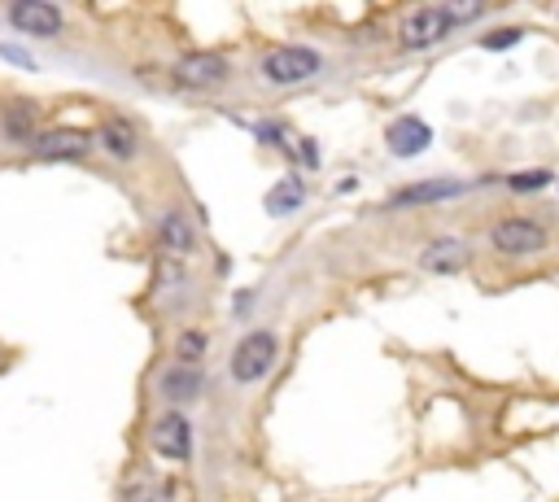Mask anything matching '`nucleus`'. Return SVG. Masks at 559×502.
Returning <instances> with one entry per match:
<instances>
[{
  "mask_svg": "<svg viewBox=\"0 0 559 502\" xmlns=\"http://www.w3.org/2000/svg\"><path fill=\"white\" fill-rule=\"evenodd\" d=\"M206 350H210V337L206 332H197V328H188V332L175 337V363H184V367H197Z\"/></svg>",
  "mask_w": 559,
  "mask_h": 502,
  "instance_id": "a211bd4d",
  "label": "nucleus"
},
{
  "mask_svg": "<svg viewBox=\"0 0 559 502\" xmlns=\"http://www.w3.org/2000/svg\"><path fill=\"white\" fill-rule=\"evenodd\" d=\"M319 70H324V57L315 49H306V44H280V49H271L263 57L258 75H263L271 88H297V83L315 79Z\"/></svg>",
  "mask_w": 559,
  "mask_h": 502,
  "instance_id": "7ed1b4c3",
  "label": "nucleus"
},
{
  "mask_svg": "<svg viewBox=\"0 0 559 502\" xmlns=\"http://www.w3.org/2000/svg\"><path fill=\"white\" fill-rule=\"evenodd\" d=\"M201 385H206V376H201V367H184V363H175V367H166L162 372V398L166 402H175V406H184V402H193L201 398Z\"/></svg>",
  "mask_w": 559,
  "mask_h": 502,
  "instance_id": "f8f14e48",
  "label": "nucleus"
},
{
  "mask_svg": "<svg viewBox=\"0 0 559 502\" xmlns=\"http://www.w3.org/2000/svg\"><path fill=\"white\" fill-rule=\"evenodd\" d=\"M97 140L114 153L118 162H132L136 153H140V131L127 123V118H105L101 131H97Z\"/></svg>",
  "mask_w": 559,
  "mask_h": 502,
  "instance_id": "4468645a",
  "label": "nucleus"
},
{
  "mask_svg": "<svg viewBox=\"0 0 559 502\" xmlns=\"http://www.w3.org/2000/svg\"><path fill=\"white\" fill-rule=\"evenodd\" d=\"M459 193H463V184H455V179H428V184L402 188V193L394 197V206H433V201H450Z\"/></svg>",
  "mask_w": 559,
  "mask_h": 502,
  "instance_id": "2eb2a0df",
  "label": "nucleus"
},
{
  "mask_svg": "<svg viewBox=\"0 0 559 502\" xmlns=\"http://www.w3.org/2000/svg\"><path fill=\"white\" fill-rule=\"evenodd\" d=\"M175 485L171 481H153V476H136L132 485L123 489V502H171Z\"/></svg>",
  "mask_w": 559,
  "mask_h": 502,
  "instance_id": "f3484780",
  "label": "nucleus"
},
{
  "mask_svg": "<svg viewBox=\"0 0 559 502\" xmlns=\"http://www.w3.org/2000/svg\"><path fill=\"white\" fill-rule=\"evenodd\" d=\"M507 184L516 188V193H533V188H546V184H551V171H529V175H511Z\"/></svg>",
  "mask_w": 559,
  "mask_h": 502,
  "instance_id": "6ab92c4d",
  "label": "nucleus"
},
{
  "mask_svg": "<svg viewBox=\"0 0 559 502\" xmlns=\"http://www.w3.org/2000/svg\"><path fill=\"white\" fill-rule=\"evenodd\" d=\"M9 22L22 35H35V40L62 35V9L49 5V0H18V5H9Z\"/></svg>",
  "mask_w": 559,
  "mask_h": 502,
  "instance_id": "6e6552de",
  "label": "nucleus"
},
{
  "mask_svg": "<svg viewBox=\"0 0 559 502\" xmlns=\"http://www.w3.org/2000/svg\"><path fill=\"white\" fill-rule=\"evenodd\" d=\"M158 245H162V254H171V258H188L197 249L193 219H188L184 210H162V219H158Z\"/></svg>",
  "mask_w": 559,
  "mask_h": 502,
  "instance_id": "9b49d317",
  "label": "nucleus"
},
{
  "mask_svg": "<svg viewBox=\"0 0 559 502\" xmlns=\"http://www.w3.org/2000/svg\"><path fill=\"white\" fill-rule=\"evenodd\" d=\"M468 262L472 254L459 236H437L420 249V271H433V276H459V271H468Z\"/></svg>",
  "mask_w": 559,
  "mask_h": 502,
  "instance_id": "1a4fd4ad",
  "label": "nucleus"
},
{
  "mask_svg": "<svg viewBox=\"0 0 559 502\" xmlns=\"http://www.w3.org/2000/svg\"><path fill=\"white\" fill-rule=\"evenodd\" d=\"M276 358H280V337L271 328H258V332H245V337L236 341L228 372L236 385H258V380L276 367Z\"/></svg>",
  "mask_w": 559,
  "mask_h": 502,
  "instance_id": "f03ea898",
  "label": "nucleus"
},
{
  "mask_svg": "<svg viewBox=\"0 0 559 502\" xmlns=\"http://www.w3.org/2000/svg\"><path fill=\"white\" fill-rule=\"evenodd\" d=\"M302 201H306V184H302L297 175H284L280 184L267 193V210H271V214H293L297 206H302Z\"/></svg>",
  "mask_w": 559,
  "mask_h": 502,
  "instance_id": "dca6fc26",
  "label": "nucleus"
},
{
  "mask_svg": "<svg viewBox=\"0 0 559 502\" xmlns=\"http://www.w3.org/2000/svg\"><path fill=\"white\" fill-rule=\"evenodd\" d=\"M0 136L9 140V145H35V105L31 101H14L0 110Z\"/></svg>",
  "mask_w": 559,
  "mask_h": 502,
  "instance_id": "ddd939ff",
  "label": "nucleus"
},
{
  "mask_svg": "<svg viewBox=\"0 0 559 502\" xmlns=\"http://www.w3.org/2000/svg\"><path fill=\"white\" fill-rule=\"evenodd\" d=\"M481 14H485V5H424L402 18L398 40H402V49H433L446 35H455L463 22H477Z\"/></svg>",
  "mask_w": 559,
  "mask_h": 502,
  "instance_id": "f257e3e1",
  "label": "nucleus"
},
{
  "mask_svg": "<svg viewBox=\"0 0 559 502\" xmlns=\"http://www.w3.org/2000/svg\"><path fill=\"white\" fill-rule=\"evenodd\" d=\"M525 31H516V27H507V31H494V35H485V49H511V44L520 40Z\"/></svg>",
  "mask_w": 559,
  "mask_h": 502,
  "instance_id": "aec40b11",
  "label": "nucleus"
},
{
  "mask_svg": "<svg viewBox=\"0 0 559 502\" xmlns=\"http://www.w3.org/2000/svg\"><path fill=\"white\" fill-rule=\"evenodd\" d=\"M88 149H92V136H88V131H79V127L40 131V136H35V145H31V153L40 162H79V158H88Z\"/></svg>",
  "mask_w": 559,
  "mask_h": 502,
  "instance_id": "0eeeda50",
  "label": "nucleus"
},
{
  "mask_svg": "<svg viewBox=\"0 0 559 502\" xmlns=\"http://www.w3.org/2000/svg\"><path fill=\"white\" fill-rule=\"evenodd\" d=\"M171 79L180 83V88H188V92H214V88H223V83L232 79V66H228V57L223 53L197 49V53H184L180 62H175Z\"/></svg>",
  "mask_w": 559,
  "mask_h": 502,
  "instance_id": "39448f33",
  "label": "nucleus"
},
{
  "mask_svg": "<svg viewBox=\"0 0 559 502\" xmlns=\"http://www.w3.org/2000/svg\"><path fill=\"white\" fill-rule=\"evenodd\" d=\"M490 245L503 258H538L551 249V232L538 219H525V214H511V219H498L490 232Z\"/></svg>",
  "mask_w": 559,
  "mask_h": 502,
  "instance_id": "20e7f679",
  "label": "nucleus"
},
{
  "mask_svg": "<svg viewBox=\"0 0 559 502\" xmlns=\"http://www.w3.org/2000/svg\"><path fill=\"white\" fill-rule=\"evenodd\" d=\"M149 441H153V454H162V459H171V463H188V459H193V424H188L184 411L158 415Z\"/></svg>",
  "mask_w": 559,
  "mask_h": 502,
  "instance_id": "423d86ee",
  "label": "nucleus"
},
{
  "mask_svg": "<svg viewBox=\"0 0 559 502\" xmlns=\"http://www.w3.org/2000/svg\"><path fill=\"white\" fill-rule=\"evenodd\" d=\"M0 57H9V62H18V66H31V57H27V53H18V49H5V44H0Z\"/></svg>",
  "mask_w": 559,
  "mask_h": 502,
  "instance_id": "412c9836",
  "label": "nucleus"
},
{
  "mask_svg": "<svg viewBox=\"0 0 559 502\" xmlns=\"http://www.w3.org/2000/svg\"><path fill=\"white\" fill-rule=\"evenodd\" d=\"M385 140H389V153H394V158H415V153L428 149V140H433V127H428L424 118H415V114H402V118H394V123H389Z\"/></svg>",
  "mask_w": 559,
  "mask_h": 502,
  "instance_id": "9d476101",
  "label": "nucleus"
}]
</instances>
